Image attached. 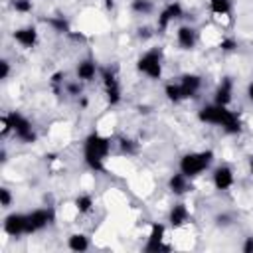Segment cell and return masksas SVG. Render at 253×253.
Listing matches in <instances>:
<instances>
[{"label":"cell","instance_id":"e0dca14e","mask_svg":"<svg viewBox=\"0 0 253 253\" xmlns=\"http://www.w3.org/2000/svg\"><path fill=\"white\" fill-rule=\"evenodd\" d=\"M75 73H77V79L79 81H93L95 75L99 73V67H97V63L93 59H83V61L77 63Z\"/></svg>","mask_w":253,"mask_h":253},{"label":"cell","instance_id":"603a6c76","mask_svg":"<svg viewBox=\"0 0 253 253\" xmlns=\"http://www.w3.org/2000/svg\"><path fill=\"white\" fill-rule=\"evenodd\" d=\"M130 8H132V12H136V14H150L152 10H154V6H152V2L150 0H132L130 2Z\"/></svg>","mask_w":253,"mask_h":253},{"label":"cell","instance_id":"d4e9b609","mask_svg":"<svg viewBox=\"0 0 253 253\" xmlns=\"http://www.w3.org/2000/svg\"><path fill=\"white\" fill-rule=\"evenodd\" d=\"M12 204V194L8 188H0V206L2 208H10Z\"/></svg>","mask_w":253,"mask_h":253},{"label":"cell","instance_id":"52a82bcc","mask_svg":"<svg viewBox=\"0 0 253 253\" xmlns=\"http://www.w3.org/2000/svg\"><path fill=\"white\" fill-rule=\"evenodd\" d=\"M4 231L6 235L10 237H22V235H28V213H18V211H12L4 217Z\"/></svg>","mask_w":253,"mask_h":253},{"label":"cell","instance_id":"8fae6325","mask_svg":"<svg viewBox=\"0 0 253 253\" xmlns=\"http://www.w3.org/2000/svg\"><path fill=\"white\" fill-rule=\"evenodd\" d=\"M184 16V8L180 2H170L160 14H158V30H166L174 20H180Z\"/></svg>","mask_w":253,"mask_h":253},{"label":"cell","instance_id":"7a4b0ae2","mask_svg":"<svg viewBox=\"0 0 253 253\" xmlns=\"http://www.w3.org/2000/svg\"><path fill=\"white\" fill-rule=\"evenodd\" d=\"M111 152V138L93 130L83 140V160L93 172H101L105 168V160Z\"/></svg>","mask_w":253,"mask_h":253},{"label":"cell","instance_id":"6da1fadb","mask_svg":"<svg viewBox=\"0 0 253 253\" xmlns=\"http://www.w3.org/2000/svg\"><path fill=\"white\" fill-rule=\"evenodd\" d=\"M198 119H200V123L219 126V128H223L229 134H237L239 128H241L237 113H233L229 107H223V105H217V103L202 107L198 111Z\"/></svg>","mask_w":253,"mask_h":253},{"label":"cell","instance_id":"ffe728a7","mask_svg":"<svg viewBox=\"0 0 253 253\" xmlns=\"http://www.w3.org/2000/svg\"><path fill=\"white\" fill-rule=\"evenodd\" d=\"M208 8L215 16H227L231 12V0H208Z\"/></svg>","mask_w":253,"mask_h":253},{"label":"cell","instance_id":"f546056e","mask_svg":"<svg viewBox=\"0 0 253 253\" xmlns=\"http://www.w3.org/2000/svg\"><path fill=\"white\" fill-rule=\"evenodd\" d=\"M243 251H245V253H253V237H247V239H245Z\"/></svg>","mask_w":253,"mask_h":253},{"label":"cell","instance_id":"1f68e13d","mask_svg":"<svg viewBox=\"0 0 253 253\" xmlns=\"http://www.w3.org/2000/svg\"><path fill=\"white\" fill-rule=\"evenodd\" d=\"M105 6H107V8H113V6H115V0H105Z\"/></svg>","mask_w":253,"mask_h":253},{"label":"cell","instance_id":"3957f363","mask_svg":"<svg viewBox=\"0 0 253 253\" xmlns=\"http://www.w3.org/2000/svg\"><path fill=\"white\" fill-rule=\"evenodd\" d=\"M213 162V150H194V152H186L180 162L178 168L182 174H186L188 178H196L200 174H204Z\"/></svg>","mask_w":253,"mask_h":253},{"label":"cell","instance_id":"ac0fdd59","mask_svg":"<svg viewBox=\"0 0 253 253\" xmlns=\"http://www.w3.org/2000/svg\"><path fill=\"white\" fill-rule=\"evenodd\" d=\"M188 180H190V178H188L186 174L176 172V174H172L170 180H168V190H170L172 194H176V196H182V194H186L188 188H190V182H188Z\"/></svg>","mask_w":253,"mask_h":253},{"label":"cell","instance_id":"4316f807","mask_svg":"<svg viewBox=\"0 0 253 253\" xmlns=\"http://www.w3.org/2000/svg\"><path fill=\"white\" fill-rule=\"evenodd\" d=\"M8 75H10V61L2 59L0 61V79H8Z\"/></svg>","mask_w":253,"mask_h":253},{"label":"cell","instance_id":"d6a6232c","mask_svg":"<svg viewBox=\"0 0 253 253\" xmlns=\"http://www.w3.org/2000/svg\"><path fill=\"white\" fill-rule=\"evenodd\" d=\"M249 170H251V174H253V158L249 160Z\"/></svg>","mask_w":253,"mask_h":253},{"label":"cell","instance_id":"f1b7e54d","mask_svg":"<svg viewBox=\"0 0 253 253\" xmlns=\"http://www.w3.org/2000/svg\"><path fill=\"white\" fill-rule=\"evenodd\" d=\"M65 89H67V93H71V95H79V93H81V85H79V83H67Z\"/></svg>","mask_w":253,"mask_h":253},{"label":"cell","instance_id":"7402d4cb","mask_svg":"<svg viewBox=\"0 0 253 253\" xmlns=\"http://www.w3.org/2000/svg\"><path fill=\"white\" fill-rule=\"evenodd\" d=\"M164 95H166V99L172 101V103H180V101H184L180 83H166V85H164Z\"/></svg>","mask_w":253,"mask_h":253},{"label":"cell","instance_id":"2e32d148","mask_svg":"<svg viewBox=\"0 0 253 253\" xmlns=\"http://www.w3.org/2000/svg\"><path fill=\"white\" fill-rule=\"evenodd\" d=\"M231 95H233V83H231L229 77H225V79H221V83L217 85V89L213 93V103L227 107L231 103V99H233Z\"/></svg>","mask_w":253,"mask_h":253},{"label":"cell","instance_id":"d6986e66","mask_svg":"<svg viewBox=\"0 0 253 253\" xmlns=\"http://www.w3.org/2000/svg\"><path fill=\"white\" fill-rule=\"evenodd\" d=\"M67 247L75 253H83L89 249V237L85 233H71L67 237Z\"/></svg>","mask_w":253,"mask_h":253},{"label":"cell","instance_id":"9c48e42d","mask_svg":"<svg viewBox=\"0 0 253 253\" xmlns=\"http://www.w3.org/2000/svg\"><path fill=\"white\" fill-rule=\"evenodd\" d=\"M164 235H166V227L162 223H152L150 233H148V241L144 245V251H148V253L168 251V245H164Z\"/></svg>","mask_w":253,"mask_h":253},{"label":"cell","instance_id":"484cf974","mask_svg":"<svg viewBox=\"0 0 253 253\" xmlns=\"http://www.w3.org/2000/svg\"><path fill=\"white\" fill-rule=\"evenodd\" d=\"M235 40L233 38H223L221 42H219V47L223 49V51H231V49H235Z\"/></svg>","mask_w":253,"mask_h":253},{"label":"cell","instance_id":"83f0119b","mask_svg":"<svg viewBox=\"0 0 253 253\" xmlns=\"http://www.w3.org/2000/svg\"><path fill=\"white\" fill-rule=\"evenodd\" d=\"M121 148H123V152H126V154H134V150H136V146L132 144V140H126V138L121 140Z\"/></svg>","mask_w":253,"mask_h":253},{"label":"cell","instance_id":"4dcf8cb0","mask_svg":"<svg viewBox=\"0 0 253 253\" xmlns=\"http://www.w3.org/2000/svg\"><path fill=\"white\" fill-rule=\"evenodd\" d=\"M247 97H249V101H253V81L247 85Z\"/></svg>","mask_w":253,"mask_h":253},{"label":"cell","instance_id":"7c38bea8","mask_svg":"<svg viewBox=\"0 0 253 253\" xmlns=\"http://www.w3.org/2000/svg\"><path fill=\"white\" fill-rule=\"evenodd\" d=\"M178 83H180V89H182V97L192 99V97H196V93L202 87V77L196 75V73H184Z\"/></svg>","mask_w":253,"mask_h":253},{"label":"cell","instance_id":"5b68a950","mask_svg":"<svg viewBox=\"0 0 253 253\" xmlns=\"http://www.w3.org/2000/svg\"><path fill=\"white\" fill-rule=\"evenodd\" d=\"M6 117H8V121H10V126H12L14 136H16L20 142L30 144V142L36 140V132H34V126H32V123H30L28 117H24V115L18 113V111H10Z\"/></svg>","mask_w":253,"mask_h":253},{"label":"cell","instance_id":"4fadbf2b","mask_svg":"<svg viewBox=\"0 0 253 253\" xmlns=\"http://www.w3.org/2000/svg\"><path fill=\"white\" fill-rule=\"evenodd\" d=\"M176 42L182 49H194V45L198 42V34L192 26H180L176 30Z\"/></svg>","mask_w":253,"mask_h":253},{"label":"cell","instance_id":"cb8c5ba5","mask_svg":"<svg viewBox=\"0 0 253 253\" xmlns=\"http://www.w3.org/2000/svg\"><path fill=\"white\" fill-rule=\"evenodd\" d=\"M14 10L20 14L32 12V0H14Z\"/></svg>","mask_w":253,"mask_h":253},{"label":"cell","instance_id":"277c9868","mask_svg":"<svg viewBox=\"0 0 253 253\" xmlns=\"http://www.w3.org/2000/svg\"><path fill=\"white\" fill-rule=\"evenodd\" d=\"M136 69H138V73L146 75L148 79L158 81L162 77V53L158 49H146L136 59Z\"/></svg>","mask_w":253,"mask_h":253},{"label":"cell","instance_id":"44dd1931","mask_svg":"<svg viewBox=\"0 0 253 253\" xmlns=\"http://www.w3.org/2000/svg\"><path fill=\"white\" fill-rule=\"evenodd\" d=\"M93 206H95V202H93V196L91 194H79L75 198V210L79 213H89L93 210Z\"/></svg>","mask_w":253,"mask_h":253},{"label":"cell","instance_id":"8992f818","mask_svg":"<svg viewBox=\"0 0 253 253\" xmlns=\"http://www.w3.org/2000/svg\"><path fill=\"white\" fill-rule=\"evenodd\" d=\"M53 219H55V213H53L51 208H36V210H32L28 213V235L45 229Z\"/></svg>","mask_w":253,"mask_h":253},{"label":"cell","instance_id":"9a60e30c","mask_svg":"<svg viewBox=\"0 0 253 253\" xmlns=\"http://www.w3.org/2000/svg\"><path fill=\"white\" fill-rule=\"evenodd\" d=\"M12 38L22 47H34L38 43V30L36 28H18V30H14Z\"/></svg>","mask_w":253,"mask_h":253},{"label":"cell","instance_id":"5bb4252c","mask_svg":"<svg viewBox=\"0 0 253 253\" xmlns=\"http://www.w3.org/2000/svg\"><path fill=\"white\" fill-rule=\"evenodd\" d=\"M188 219H190V211H188L186 204H174V206L170 208V211H168V221H170V225H172L174 229L186 225Z\"/></svg>","mask_w":253,"mask_h":253},{"label":"cell","instance_id":"ba28073f","mask_svg":"<svg viewBox=\"0 0 253 253\" xmlns=\"http://www.w3.org/2000/svg\"><path fill=\"white\" fill-rule=\"evenodd\" d=\"M101 79H103V87H105V95H107L109 105H119L123 95H121V85H119L117 75L109 69H101Z\"/></svg>","mask_w":253,"mask_h":253},{"label":"cell","instance_id":"30bf717a","mask_svg":"<svg viewBox=\"0 0 253 253\" xmlns=\"http://www.w3.org/2000/svg\"><path fill=\"white\" fill-rule=\"evenodd\" d=\"M233 182H235L233 170H231L229 166H225V164L217 166V168L213 170V174H211V184H213V188L219 190V192L229 190V188L233 186Z\"/></svg>","mask_w":253,"mask_h":253}]
</instances>
